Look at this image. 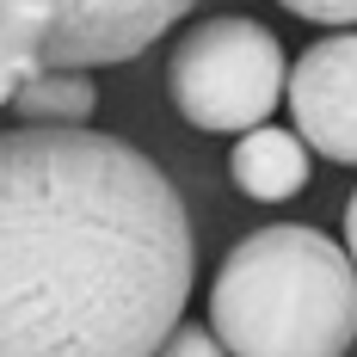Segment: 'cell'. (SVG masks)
<instances>
[{
  "instance_id": "obj_1",
  "label": "cell",
  "mask_w": 357,
  "mask_h": 357,
  "mask_svg": "<svg viewBox=\"0 0 357 357\" xmlns=\"http://www.w3.org/2000/svg\"><path fill=\"white\" fill-rule=\"evenodd\" d=\"M191 215L86 123L0 136V357H154L191 296Z\"/></svg>"
},
{
  "instance_id": "obj_2",
  "label": "cell",
  "mask_w": 357,
  "mask_h": 357,
  "mask_svg": "<svg viewBox=\"0 0 357 357\" xmlns=\"http://www.w3.org/2000/svg\"><path fill=\"white\" fill-rule=\"evenodd\" d=\"M210 326L228 357H345L357 345V265L321 228L278 222L222 259Z\"/></svg>"
},
{
  "instance_id": "obj_3",
  "label": "cell",
  "mask_w": 357,
  "mask_h": 357,
  "mask_svg": "<svg viewBox=\"0 0 357 357\" xmlns=\"http://www.w3.org/2000/svg\"><path fill=\"white\" fill-rule=\"evenodd\" d=\"M284 80L289 62L278 31L259 19H241V13L197 19L167 62V93H173L178 117L210 136H241L252 123H265L278 111Z\"/></svg>"
},
{
  "instance_id": "obj_4",
  "label": "cell",
  "mask_w": 357,
  "mask_h": 357,
  "mask_svg": "<svg viewBox=\"0 0 357 357\" xmlns=\"http://www.w3.org/2000/svg\"><path fill=\"white\" fill-rule=\"evenodd\" d=\"M197 0H0V31L50 68H105L142 56Z\"/></svg>"
},
{
  "instance_id": "obj_5",
  "label": "cell",
  "mask_w": 357,
  "mask_h": 357,
  "mask_svg": "<svg viewBox=\"0 0 357 357\" xmlns=\"http://www.w3.org/2000/svg\"><path fill=\"white\" fill-rule=\"evenodd\" d=\"M284 99L302 142L339 167H357V31L308 43L284 80Z\"/></svg>"
},
{
  "instance_id": "obj_6",
  "label": "cell",
  "mask_w": 357,
  "mask_h": 357,
  "mask_svg": "<svg viewBox=\"0 0 357 357\" xmlns=\"http://www.w3.org/2000/svg\"><path fill=\"white\" fill-rule=\"evenodd\" d=\"M228 173H234V185L247 197L284 204V197H296L308 185V142L289 136V130H278V123H252V130H241V142H234Z\"/></svg>"
},
{
  "instance_id": "obj_7",
  "label": "cell",
  "mask_w": 357,
  "mask_h": 357,
  "mask_svg": "<svg viewBox=\"0 0 357 357\" xmlns=\"http://www.w3.org/2000/svg\"><path fill=\"white\" fill-rule=\"evenodd\" d=\"M93 105H99V86H93L86 68H43V74H31V80L19 86V99H13V111H19L25 123H86Z\"/></svg>"
},
{
  "instance_id": "obj_8",
  "label": "cell",
  "mask_w": 357,
  "mask_h": 357,
  "mask_svg": "<svg viewBox=\"0 0 357 357\" xmlns=\"http://www.w3.org/2000/svg\"><path fill=\"white\" fill-rule=\"evenodd\" d=\"M43 68H50V62H43L37 50H25L19 37L0 31V111L13 105V99H19V86H25L31 74H43Z\"/></svg>"
},
{
  "instance_id": "obj_9",
  "label": "cell",
  "mask_w": 357,
  "mask_h": 357,
  "mask_svg": "<svg viewBox=\"0 0 357 357\" xmlns=\"http://www.w3.org/2000/svg\"><path fill=\"white\" fill-rule=\"evenodd\" d=\"M154 357H228V345L215 339V326L204 321H178L160 345H154Z\"/></svg>"
},
{
  "instance_id": "obj_10",
  "label": "cell",
  "mask_w": 357,
  "mask_h": 357,
  "mask_svg": "<svg viewBox=\"0 0 357 357\" xmlns=\"http://www.w3.org/2000/svg\"><path fill=\"white\" fill-rule=\"evenodd\" d=\"M308 25H357V0H278Z\"/></svg>"
},
{
  "instance_id": "obj_11",
  "label": "cell",
  "mask_w": 357,
  "mask_h": 357,
  "mask_svg": "<svg viewBox=\"0 0 357 357\" xmlns=\"http://www.w3.org/2000/svg\"><path fill=\"white\" fill-rule=\"evenodd\" d=\"M345 252H351V265H357V191H351V204H345Z\"/></svg>"
}]
</instances>
